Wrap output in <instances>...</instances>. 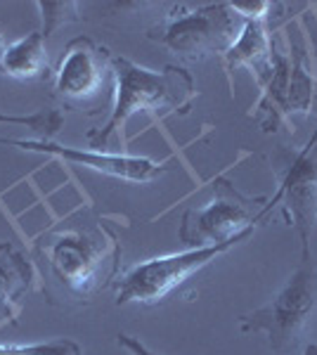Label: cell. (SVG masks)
I'll list each match as a JSON object with an SVG mask.
<instances>
[{
    "mask_svg": "<svg viewBox=\"0 0 317 355\" xmlns=\"http://www.w3.org/2000/svg\"><path fill=\"white\" fill-rule=\"evenodd\" d=\"M114 78V105L109 119L97 128L85 133V140L93 150L102 152L109 137L123 135L126 123L135 114H187L197 97L192 73L185 67L169 64L161 71L140 67L123 55L112 57Z\"/></svg>",
    "mask_w": 317,
    "mask_h": 355,
    "instance_id": "6da1fadb",
    "label": "cell"
},
{
    "mask_svg": "<svg viewBox=\"0 0 317 355\" xmlns=\"http://www.w3.org/2000/svg\"><path fill=\"white\" fill-rule=\"evenodd\" d=\"M50 277L69 299L90 301L119 272L121 244L105 225L67 227L40 244Z\"/></svg>",
    "mask_w": 317,
    "mask_h": 355,
    "instance_id": "7a4b0ae2",
    "label": "cell"
},
{
    "mask_svg": "<svg viewBox=\"0 0 317 355\" xmlns=\"http://www.w3.org/2000/svg\"><path fill=\"white\" fill-rule=\"evenodd\" d=\"M317 306V275L310 242H301V259L286 284L265 306L239 318L244 334H265L273 351L291 353L303 341Z\"/></svg>",
    "mask_w": 317,
    "mask_h": 355,
    "instance_id": "3957f363",
    "label": "cell"
},
{
    "mask_svg": "<svg viewBox=\"0 0 317 355\" xmlns=\"http://www.w3.org/2000/svg\"><path fill=\"white\" fill-rule=\"evenodd\" d=\"M244 15L234 3L175 5L166 19L147 31V38L185 60L223 57L237 41Z\"/></svg>",
    "mask_w": 317,
    "mask_h": 355,
    "instance_id": "277c9868",
    "label": "cell"
},
{
    "mask_svg": "<svg viewBox=\"0 0 317 355\" xmlns=\"http://www.w3.org/2000/svg\"><path fill=\"white\" fill-rule=\"evenodd\" d=\"M282 45L284 48L275 43L273 69L258 85L261 97L251 112V119L263 133H275L282 125H289L293 116H310L315 110L317 78L308 60V48L293 43L289 36H282Z\"/></svg>",
    "mask_w": 317,
    "mask_h": 355,
    "instance_id": "5b68a950",
    "label": "cell"
},
{
    "mask_svg": "<svg viewBox=\"0 0 317 355\" xmlns=\"http://www.w3.org/2000/svg\"><path fill=\"white\" fill-rule=\"evenodd\" d=\"M282 202L280 190L273 199L246 197L228 178L218 175L213 182V199L199 209H187L182 214L178 239L189 249L209 244H223L241 234H253L256 227L268 218V214Z\"/></svg>",
    "mask_w": 317,
    "mask_h": 355,
    "instance_id": "8992f818",
    "label": "cell"
},
{
    "mask_svg": "<svg viewBox=\"0 0 317 355\" xmlns=\"http://www.w3.org/2000/svg\"><path fill=\"white\" fill-rule=\"evenodd\" d=\"M249 237L251 234H241L223 244L197 246V249H187L180 254L157 256V259L137 263L117 279V306H130V303L157 306L178 287H182L187 279H192L206 266H211L216 259H221L223 254L246 242Z\"/></svg>",
    "mask_w": 317,
    "mask_h": 355,
    "instance_id": "52a82bcc",
    "label": "cell"
},
{
    "mask_svg": "<svg viewBox=\"0 0 317 355\" xmlns=\"http://www.w3.org/2000/svg\"><path fill=\"white\" fill-rule=\"evenodd\" d=\"M112 57L105 45H97L88 36H76L67 43L53 76L55 95L65 107L83 112L93 105L112 73Z\"/></svg>",
    "mask_w": 317,
    "mask_h": 355,
    "instance_id": "ba28073f",
    "label": "cell"
},
{
    "mask_svg": "<svg viewBox=\"0 0 317 355\" xmlns=\"http://www.w3.org/2000/svg\"><path fill=\"white\" fill-rule=\"evenodd\" d=\"M317 133L296 154L282 152L277 159L282 216L286 225L293 227L298 242H310L317 223Z\"/></svg>",
    "mask_w": 317,
    "mask_h": 355,
    "instance_id": "9c48e42d",
    "label": "cell"
},
{
    "mask_svg": "<svg viewBox=\"0 0 317 355\" xmlns=\"http://www.w3.org/2000/svg\"><path fill=\"white\" fill-rule=\"evenodd\" d=\"M0 145L19 147L24 152L50 154L62 162L90 168L95 173L109 175L114 180L132 182V185H147L169 171V162H154L149 157H130V154H107L97 150H78V147L57 145L53 140H19V137H0Z\"/></svg>",
    "mask_w": 317,
    "mask_h": 355,
    "instance_id": "30bf717a",
    "label": "cell"
},
{
    "mask_svg": "<svg viewBox=\"0 0 317 355\" xmlns=\"http://www.w3.org/2000/svg\"><path fill=\"white\" fill-rule=\"evenodd\" d=\"M237 10L244 15V26H241L237 41L232 48L221 57V64L232 78L237 69L246 67L253 73L256 83L261 85L268 78L273 69V50L275 38L270 33V10H275L273 3H234Z\"/></svg>",
    "mask_w": 317,
    "mask_h": 355,
    "instance_id": "8fae6325",
    "label": "cell"
},
{
    "mask_svg": "<svg viewBox=\"0 0 317 355\" xmlns=\"http://www.w3.org/2000/svg\"><path fill=\"white\" fill-rule=\"evenodd\" d=\"M40 275L12 242H0V329L17 324L24 299L38 287Z\"/></svg>",
    "mask_w": 317,
    "mask_h": 355,
    "instance_id": "7c38bea8",
    "label": "cell"
},
{
    "mask_svg": "<svg viewBox=\"0 0 317 355\" xmlns=\"http://www.w3.org/2000/svg\"><path fill=\"white\" fill-rule=\"evenodd\" d=\"M0 71L17 81H50L55 76L48 57V38L40 31L26 33L5 50Z\"/></svg>",
    "mask_w": 317,
    "mask_h": 355,
    "instance_id": "4fadbf2b",
    "label": "cell"
},
{
    "mask_svg": "<svg viewBox=\"0 0 317 355\" xmlns=\"http://www.w3.org/2000/svg\"><path fill=\"white\" fill-rule=\"evenodd\" d=\"M24 125V128H31L33 133L40 135V140H53V137L60 133L62 125H65V116H62L60 110H40L33 114H0V125Z\"/></svg>",
    "mask_w": 317,
    "mask_h": 355,
    "instance_id": "5bb4252c",
    "label": "cell"
},
{
    "mask_svg": "<svg viewBox=\"0 0 317 355\" xmlns=\"http://www.w3.org/2000/svg\"><path fill=\"white\" fill-rule=\"evenodd\" d=\"M0 355H83V348L71 339L43 343H0Z\"/></svg>",
    "mask_w": 317,
    "mask_h": 355,
    "instance_id": "9a60e30c",
    "label": "cell"
},
{
    "mask_svg": "<svg viewBox=\"0 0 317 355\" xmlns=\"http://www.w3.org/2000/svg\"><path fill=\"white\" fill-rule=\"evenodd\" d=\"M36 8L40 10V17H43V28H40V33H43L45 38L53 36L60 26L80 19V15H78L80 5L74 3V0H65V3H43V0H38Z\"/></svg>",
    "mask_w": 317,
    "mask_h": 355,
    "instance_id": "2e32d148",
    "label": "cell"
},
{
    "mask_svg": "<svg viewBox=\"0 0 317 355\" xmlns=\"http://www.w3.org/2000/svg\"><path fill=\"white\" fill-rule=\"evenodd\" d=\"M117 343L121 348H126V351H130L132 355H159L157 351H152L147 343H142L137 336H130V334H119Z\"/></svg>",
    "mask_w": 317,
    "mask_h": 355,
    "instance_id": "e0dca14e",
    "label": "cell"
},
{
    "mask_svg": "<svg viewBox=\"0 0 317 355\" xmlns=\"http://www.w3.org/2000/svg\"><path fill=\"white\" fill-rule=\"evenodd\" d=\"M5 50H8V43H5V33L0 31V64H3V57H5Z\"/></svg>",
    "mask_w": 317,
    "mask_h": 355,
    "instance_id": "ac0fdd59",
    "label": "cell"
},
{
    "mask_svg": "<svg viewBox=\"0 0 317 355\" xmlns=\"http://www.w3.org/2000/svg\"><path fill=\"white\" fill-rule=\"evenodd\" d=\"M301 355H317V343H310V346L305 348Z\"/></svg>",
    "mask_w": 317,
    "mask_h": 355,
    "instance_id": "d6986e66",
    "label": "cell"
}]
</instances>
